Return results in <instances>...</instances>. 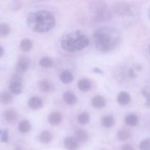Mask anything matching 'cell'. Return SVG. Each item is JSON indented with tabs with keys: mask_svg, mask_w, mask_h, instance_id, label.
<instances>
[{
	"mask_svg": "<svg viewBox=\"0 0 150 150\" xmlns=\"http://www.w3.org/2000/svg\"><path fill=\"white\" fill-rule=\"evenodd\" d=\"M40 65L44 68H50L53 65V61L51 58L48 57H43L39 61Z\"/></svg>",
	"mask_w": 150,
	"mask_h": 150,
	"instance_id": "cell-24",
	"label": "cell"
},
{
	"mask_svg": "<svg viewBox=\"0 0 150 150\" xmlns=\"http://www.w3.org/2000/svg\"><path fill=\"white\" fill-rule=\"evenodd\" d=\"M3 54H4V48L0 45V57H2Z\"/></svg>",
	"mask_w": 150,
	"mask_h": 150,
	"instance_id": "cell-37",
	"label": "cell"
},
{
	"mask_svg": "<svg viewBox=\"0 0 150 150\" xmlns=\"http://www.w3.org/2000/svg\"><path fill=\"white\" fill-rule=\"evenodd\" d=\"M21 7V3L20 1H13L11 4V8L13 10H18Z\"/></svg>",
	"mask_w": 150,
	"mask_h": 150,
	"instance_id": "cell-33",
	"label": "cell"
},
{
	"mask_svg": "<svg viewBox=\"0 0 150 150\" xmlns=\"http://www.w3.org/2000/svg\"><path fill=\"white\" fill-rule=\"evenodd\" d=\"M39 88L43 92H49L52 89V85L49 81L44 79L39 81Z\"/></svg>",
	"mask_w": 150,
	"mask_h": 150,
	"instance_id": "cell-20",
	"label": "cell"
},
{
	"mask_svg": "<svg viewBox=\"0 0 150 150\" xmlns=\"http://www.w3.org/2000/svg\"><path fill=\"white\" fill-rule=\"evenodd\" d=\"M54 15L47 10H37L29 13L26 17V23L32 30L44 33L52 29L55 26Z\"/></svg>",
	"mask_w": 150,
	"mask_h": 150,
	"instance_id": "cell-1",
	"label": "cell"
},
{
	"mask_svg": "<svg viewBox=\"0 0 150 150\" xmlns=\"http://www.w3.org/2000/svg\"><path fill=\"white\" fill-rule=\"evenodd\" d=\"M4 117L7 122L13 123L17 120L18 114L16 111H13V110H7L4 112Z\"/></svg>",
	"mask_w": 150,
	"mask_h": 150,
	"instance_id": "cell-16",
	"label": "cell"
},
{
	"mask_svg": "<svg viewBox=\"0 0 150 150\" xmlns=\"http://www.w3.org/2000/svg\"><path fill=\"white\" fill-rule=\"evenodd\" d=\"M101 125L104 127H110L114 125L115 120L113 116H104L101 119Z\"/></svg>",
	"mask_w": 150,
	"mask_h": 150,
	"instance_id": "cell-19",
	"label": "cell"
},
{
	"mask_svg": "<svg viewBox=\"0 0 150 150\" xmlns=\"http://www.w3.org/2000/svg\"><path fill=\"white\" fill-rule=\"evenodd\" d=\"M77 86L79 90L82 91V92H86L91 89L92 84H91V82L88 79H82L78 81Z\"/></svg>",
	"mask_w": 150,
	"mask_h": 150,
	"instance_id": "cell-10",
	"label": "cell"
},
{
	"mask_svg": "<svg viewBox=\"0 0 150 150\" xmlns=\"http://www.w3.org/2000/svg\"><path fill=\"white\" fill-rule=\"evenodd\" d=\"M125 122L129 126H135L138 122V118L135 114H129L125 118Z\"/></svg>",
	"mask_w": 150,
	"mask_h": 150,
	"instance_id": "cell-25",
	"label": "cell"
},
{
	"mask_svg": "<svg viewBox=\"0 0 150 150\" xmlns=\"http://www.w3.org/2000/svg\"><path fill=\"white\" fill-rule=\"evenodd\" d=\"M14 150H22V149H21L20 147H17V148H16V149H15Z\"/></svg>",
	"mask_w": 150,
	"mask_h": 150,
	"instance_id": "cell-38",
	"label": "cell"
},
{
	"mask_svg": "<svg viewBox=\"0 0 150 150\" xmlns=\"http://www.w3.org/2000/svg\"><path fill=\"white\" fill-rule=\"evenodd\" d=\"M39 139L42 143L47 144L51 142L52 139V136L50 132L45 130V131L41 132V134L39 135Z\"/></svg>",
	"mask_w": 150,
	"mask_h": 150,
	"instance_id": "cell-23",
	"label": "cell"
},
{
	"mask_svg": "<svg viewBox=\"0 0 150 150\" xmlns=\"http://www.w3.org/2000/svg\"><path fill=\"white\" fill-rule=\"evenodd\" d=\"M128 76L130 78H134L136 76V74H135V72L133 69H129V71H128Z\"/></svg>",
	"mask_w": 150,
	"mask_h": 150,
	"instance_id": "cell-34",
	"label": "cell"
},
{
	"mask_svg": "<svg viewBox=\"0 0 150 150\" xmlns=\"http://www.w3.org/2000/svg\"><path fill=\"white\" fill-rule=\"evenodd\" d=\"M63 142L64 146L68 150H76L79 148V143L73 137H66Z\"/></svg>",
	"mask_w": 150,
	"mask_h": 150,
	"instance_id": "cell-7",
	"label": "cell"
},
{
	"mask_svg": "<svg viewBox=\"0 0 150 150\" xmlns=\"http://www.w3.org/2000/svg\"><path fill=\"white\" fill-rule=\"evenodd\" d=\"M9 89L10 92L14 95H20L23 92V86L21 83H18V82H10L9 85Z\"/></svg>",
	"mask_w": 150,
	"mask_h": 150,
	"instance_id": "cell-13",
	"label": "cell"
},
{
	"mask_svg": "<svg viewBox=\"0 0 150 150\" xmlns=\"http://www.w3.org/2000/svg\"><path fill=\"white\" fill-rule=\"evenodd\" d=\"M121 150H134L133 147L129 144H124L122 146Z\"/></svg>",
	"mask_w": 150,
	"mask_h": 150,
	"instance_id": "cell-35",
	"label": "cell"
},
{
	"mask_svg": "<svg viewBox=\"0 0 150 150\" xmlns=\"http://www.w3.org/2000/svg\"><path fill=\"white\" fill-rule=\"evenodd\" d=\"M60 79L63 83H69L74 80V76L71 72L68 70L63 71L60 75Z\"/></svg>",
	"mask_w": 150,
	"mask_h": 150,
	"instance_id": "cell-17",
	"label": "cell"
},
{
	"mask_svg": "<svg viewBox=\"0 0 150 150\" xmlns=\"http://www.w3.org/2000/svg\"><path fill=\"white\" fill-rule=\"evenodd\" d=\"M74 139L79 143H83L88 139V134L86 131L82 129H77L74 133Z\"/></svg>",
	"mask_w": 150,
	"mask_h": 150,
	"instance_id": "cell-8",
	"label": "cell"
},
{
	"mask_svg": "<svg viewBox=\"0 0 150 150\" xmlns=\"http://www.w3.org/2000/svg\"><path fill=\"white\" fill-rule=\"evenodd\" d=\"M89 114L87 112H82L81 114H79L77 117V120L79 123H80L81 125H85L89 122Z\"/></svg>",
	"mask_w": 150,
	"mask_h": 150,
	"instance_id": "cell-27",
	"label": "cell"
},
{
	"mask_svg": "<svg viewBox=\"0 0 150 150\" xmlns=\"http://www.w3.org/2000/svg\"><path fill=\"white\" fill-rule=\"evenodd\" d=\"M91 103H92V105L94 108H101L105 106L106 101L102 96L96 95V96L93 98L92 100H91Z\"/></svg>",
	"mask_w": 150,
	"mask_h": 150,
	"instance_id": "cell-14",
	"label": "cell"
},
{
	"mask_svg": "<svg viewBox=\"0 0 150 150\" xmlns=\"http://www.w3.org/2000/svg\"><path fill=\"white\" fill-rule=\"evenodd\" d=\"M94 42L99 51L108 52L116 48L119 42V35L113 28H100L94 32Z\"/></svg>",
	"mask_w": 150,
	"mask_h": 150,
	"instance_id": "cell-2",
	"label": "cell"
},
{
	"mask_svg": "<svg viewBox=\"0 0 150 150\" xmlns=\"http://www.w3.org/2000/svg\"><path fill=\"white\" fill-rule=\"evenodd\" d=\"M149 17L150 18V7H149Z\"/></svg>",
	"mask_w": 150,
	"mask_h": 150,
	"instance_id": "cell-39",
	"label": "cell"
},
{
	"mask_svg": "<svg viewBox=\"0 0 150 150\" xmlns=\"http://www.w3.org/2000/svg\"><path fill=\"white\" fill-rule=\"evenodd\" d=\"M30 64V61L28 57L25 56H21L18 59L17 64H16V72L18 74H22L26 73L28 70Z\"/></svg>",
	"mask_w": 150,
	"mask_h": 150,
	"instance_id": "cell-5",
	"label": "cell"
},
{
	"mask_svg": "<svg viewBox=\"0 0 150 150\" xmlns=\"http://www.w3.org/2000/svg\"><path fill=\"white\" fill-rule=\"evenodd\" d=\"M131 100V97L129 94L126 92H121L117 96V101L119 104L122 105H127Z\"/></svg>",
	"mask_w": 150,
	"mask_h": 150,
	"instance_id": "cell-11",
	"label": "cell"
},
{
	"mask_svg": "<svg viewBox=\"0 0 150 150\" xmlns=\"http://www.w3.org/2000/svg\"><path fill=\"white\" fill-rule=\"evenodd\" d=\"M32 45H33V44H32V40L29 39H27V38L23 39L20 42L21 49L23 51H24V52L30 51L32 48Z\"/></svg>",
	"mask_w": 150,
	"mask_h": 150,
	"instance_id": "cell-18",
	"label": "cell"
},
{
	"mask_svg": "<svg viewBox=\"0 0 150 150\" xmlns=\"http://www.w3.org/2000/svg\"><path fill=\"white\" fill-rule=\"evenodd\" d=\"M118 139L121 141H125L128 139L130 136V133L126 130H120L117 133Z\"/></svg>",
	"mask_w": 150,
	"mask_h": 150,
	"instance_id": "cell-29",
	"label": "cell"
},
{
	"mask_svg": "<svg viewBox=\"0 0 150 150\" xmlns=\"http://www.w3.org/2000/svg\"><path fill=\"white\" fill-rule=\"evenodd\" d=\"M13 100V96L7 92H3L0 94V103L2 104H9Z\"/></svg>",
	"mask_w": 150,
	"mask_h": 150,
	"instance_id": "cell-22",
	"label": "cell"
},
{
	"mask_svg": "<svg viewBox=\"0 0 150 150\" xmlns=\"http://www.w3.org/2000/svg\"><path fill=\"white\" fill-rule=\"evenodd\" d=\"M94 72H95V73H100V74H102L103 73V72L101 71V70H100V69H99V68H94Z\"/></svg>",
	"mask_w": 150,
	"mask_h": 150,
	"instance_id": "cell-36",
	"label": "cell"
},
{
	"mask_svg": "<svg viewBox=\"0 0 150 150\" xmlns=\"http://www.w3.org/2000/svg\"><path fill=\"white\" fill-rule=\"evenodd\" d=\"M19 130L22 133H26L30 130L31 125L27 120H23L19 124Z\"/></svg>",
	"mask_w": 150,
	"mask_h": 150,
	"instance_id": "cell-21",
	"label": "cell"
},
{
	"mask_svg": "<svg viewBox=\"0 0 150 150\" xmlns=\"http://www.w3.org/2000/svg\"><path fill=\"white\" fill-rule=\"evenodd\" d=\"M63 100L68 105H74L77 101V98L73 92H66L63 95Z\"/></svg>",
	"mask_w": 150,
	"mask_h": 150,
	"instance_id": "cell-15",
	"label": "cell"
},
{
	"mask_svg": "<svg viewBox=\"0 0 150 150\" xmlns=\"http://www.w3.org/2000/svg\"><path fill=\"white\" fill-rule=\"evenodd\" d=\"M9 140V135L7 130H4L1 133V141L2 142H4V143H7Z\"/></svg>",
	"mask_w": 150,
	"mask_h": 150,
	"instance_id": "cell-32",
	"label": "cell"
},
{
	"mask_svg": "<svg viewBox=\"0 0 150 150\" xmlns=\"http://www.w3.org/2000/svg\"><path fill=\"white\" fill-rule=\"evenodd\" d=\"M149 54H150V45H149Z\"/></svg>",
	"mask_w": 150,
	"mask_h": 150,
	"instance_id": "cell-40",
	"label": "cell"
},
{
	"mask_svg": "<svg viewBox=\"0 0 150 150\" xmlns=\"http://www.w3.org/2000/svg\"><path fill=\"white\" fill-rule=\"evenodd\" d=\"M92 18L97 22L107 21L112 17V13L107 3L104 1H93L89 5Z\"/></svg>",
	"mask_w": 150,
	"mask_h": 150,
	"instance_id": "cell-4",
	"label": "cell"
},
{
	"mask_svg": "<svg viewBox=\"0 0 150 150\" xmlns=\"http://www.w3.org/2000/svg\"><path fill=\"white\" fill-rule=\"evenodd\" d=\"M141 150H150V139H145L140 143L139 145Z\"/></svg>",
	"mask_w": 150,
	"mask_h": 150,
	"instance_id": "cell-30",
	"label": "cell"
},
{
	"mask_svg": "<svg viewBox=\"0 0 150 150\" xmlns=\"http://www.w3.org/2000/svg\"><path fill=\"white\" fill-rule=\"evenodd\" d=\"M28 105H29V108L33 110L38 109V108L42 107L43 101L40 98H38V97H32L28 101Z\"/></svg>",
	"mask_w": 150,
	"mask_h": 150,
	"instance_id": "cell-9",
	"label": "cell"
},
{
	"mask_svg": "<svg viewBox=\"0 0 150 150\" xmlns=\"http://www.w3.org/2000/svg\"><path fill=\"white\" fill-rule=\"evenodd\" d=\"M113 10H114L115 13H117L119 16H124V15L128 14L130 12L131 6L127 2L121 1V2H117L114 4Z\"/></svg>",
	"mask_w": 150,
	"mask_h": 150,
	"instance_id": "cell-6",
	"label": "cell"
},
{
	"mask_svg": "<svg viewBox=\"0 0 150 150\" xmlns=\"http://www.w3.org/2000/svg\"><path fill=\"white\" fill-rule=\"evenodd\" d=\"M143 95L146 98V106L150 108V86H146L143 89Z\"/></svg>",
	"mask_w": 150,
	"mask_h": 150,
	"instance_id": "cell-28",
	"label": "cell"
},
{
	"mask_svg": "<svg viewBox=\"0 0 150 150\" xmlns=\"http://www.w3.org/2000/svg\"><path fill=\"white\" fill-rule=\"evenodd\" d=\"M10 33V27L5 23H0V37L4 38Z\"/></svg>",
	"mask_w": 150,
	"mask_h": 150,
	"instance_id": "cell-26",
	"label": "cell"
},
{
	"mask_svg": "<svg viewBox=\"0 0 150 150\" xmlns=\"http://www.w3.org/2000/svg\"><path fill=\"white\" fill-rule=\"evenodd\" d=\"M48 121L51 125H57L62 121V116L58 112H52L49 115Z\"/></svg>",
	"mask_w": 150,
	"mask_h": 150,
	"instance_id": "cell-12",
	"label": "cell"
},
{
	"mask_svg": "<svg viewBox=\"0 0 150 150\" xmlns=\"http://www.w3.org/2000/svg\"><path fill=\"white\" fill-rule=\"evenodd\" d=\"M22 81V78L20 76V74H13L12 76L11 79H10V82H18V83H21Z\"/></svg>",
	"mask_w": 150,
	"mask_h": 150,
	"instance_id": "cell-31",
	"label": "cell"
},
{
	"mask_svg": "<svg viewBox=\"0 0 150 150\" xmlns=\"http://www.w3.org/2000/svg\"><path fill=\"white\" fill-rule=\"evenodd\" d=\"M89 38L80 31L66 34L61 39L62 48L69 52L81 51L89 45Z\"/></svg>",
	"mask_w": 150,
	"mask_h": 150,
	"instance_id": "cell-3",
	"label": "cell"
}]
</instances>
